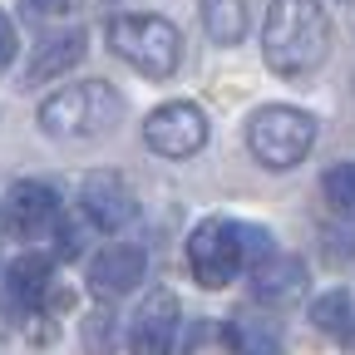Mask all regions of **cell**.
<instances>
[{"mask_svg": "<svg viewBox=\"0 0 355 355\" xmlns=\"http://www.w3.org/2000/svg\"><path fill=\"white\" fill-rule=\"evenodd\" d=\"M84 50H89V35L84 30H50V35H40L35 55H30V69H25V84H40L50 74L74 69L84 60Z\"/></svg>", "mask_w": 355, "mask_h": 355, "instance_id": "13", "label": "cell"}, {"mask_svg": "<svg viewBox=\"0 0 355 355\" xmlns=\"http://www.w3.org/2000/svg\"><path fill=\"white\" fill-rule=\"evenodd\" d=\"M109 50L119 60H128L133 69H144L148 79H168L178 74V60H183V40H178V25L148 10L119 15L109 25Z\"/></svg>", "mask_w": 355, "mask_h": 355, "instance_id": "4", "label": "cell"}, {"mask_svg": "<svg viewBox=\"0 0 355 355\" xmlns=\"http://www.w3.org/2000/svg\"><path fill=\"white\" fill-rule=\"evenodd\" d=\"M311 144H316V119L306 109H286V104H266L252 114L247 123V148L261 168H296Z\"/></svg>", "mask_w": 355, "mask_h": 355, "instance_id": "5", "label": "cell"}, {"mask_svg": "<svg viewBox=\"0 0 355 355\" xmlns=\"http://www.w3.org/2000/svg\"><path fill=\"white\" fill-rule=\"evenodd\" d=\"M50 282H55V266L50 257H15L6 266V301L15 311H25V316H35V311L44 306V296H50Z\"/></svg>", "mask_w": 355, "mask_h": 355, "instance_id": "12", "label": "cell"}, {"mask_svg": "<svg viewBox=\"0 0 355 355\" xmlns=\"http://www.w3.org/2000/svg\"><path fill=\"white\" fill-rule=\"evenodd\" d=\"M227 336H232L237 355H272L277 350V331L272 326H257V321H232Z\"/></svg>", "mask_w": 355, "mask_h": 355, "instance_id": "17", "label": "cell"}, {"mask_svg": "<svg viewBox=\"0 0 355 355\" xmlns=\"http://www.w3.org/2000/svg\"><path fill=\"white\" fill-rule=\"evenodd\" d=\"M331 50V20L321 10V0H272L261 30V55L272 64V74L291 79L316 69Z\"/></svg>", "mask_w": 355, "mask_h": 355, "instance_id": "1", "label": "cell"}, {"mask_svg": "<svg viewBox=\"0 0 355 355\" xmlns=\"http://www.w3.org/2000/svg\"><path fill=\"white\" fill-rule=\"evenodd\" d=\"M15 60V25H10V15L0 10V69H6Z\"/></svg>", "mask_w": 355, "mask_h": 355, "instance_id": "19", "label": "cell"}, {"mask_svg": "<svg viewBox=\"0 0 355 355\" xmlns=\"http://www.w3.org/2000/svg\"><path fill=\"white\" fill-rule=\"evenodd\" d=\"M202 25L217 44H237L247 35V0H202Z\"/></svg>", "mask_w": 355, "mask_h": 355, "instance_id": "14", "label": "cell"}, {"mask_svg": "<svg viewBox=\"0 0 355 355\" xmlns=\"http://www.w3.org/2000/svg\"><path fill=\"white\" fill-rule=\"evenodd\" d=\"M55 217H60V193L50 183H40V178H25V183H10L6 193V227L25 242L44 237L55 227Z\"/></svg>", "mask_w": 355, "mask_h": 355, "instance_id": "8", "label": "cell"}, {"mask_svg": "<svg viewBox=\"0 0 355 355\" xmlns=\"http://www.w3.org/2000/svg\"><path fill=\"white\" fill-rule=\"evenodd\" d=\"M311 326L326 331V336L350 340V336H355V301H350V291H326V296H316V306H311Z\"/></svg>", "mask_w": 355, "mask_h": 355, "instance_id": "15", "label": "cell"}, {"mask_svg": "<svg viewBox=\"0 0 355 355\" xmlns=\"http://www.w3.org/2000/svg\"><path fill=\"white\" fill-rule=\"evenodd\" d=\"M144 272H148L144 247L114 242V247H104L94 261H89V286H94L99 296H128L133 286L144 282Z\"/></svg>", "mask_w": 355, "mask_h": 355, "instance_id": "10", "label": "cell"}, {"mask_svg": "<svg viewBox=\"0 0 355 355\" xmlns=\"http://www.w3.org/2000/svg\"><path fill=\"white\" fill-rule=\"evenodd\" d=\"M20 10H25L30 20H55V15L69 10V0H20Z\"/></svg>", "mask_w": 355, "mask_h": 355, "instance_id": "18", "label": "cell"}, {"mask_svg": "<svg viewBox=\"0 0 355 355\" xmlns=\"http://www.w3.org/2000/svg\"><path fill=\"white\" fill-rule=\"evenodd\" d=\"M178 345V296L173 291H153L128 326V355H173Z\"/></svg>", "mask_w": 355, "mask_h": 355, "instance_id": "9", "label": "cell"}, {"mask_svg": "<svg viewBox=\"0 0 355 355\" xmlns=\"http://www.w3.org/2000/svg\"><path fill=\"white\" fill-rule=\"evenodd\" d=\"M252 296L261 306H291V301H301L306 296V266L296 257H277V252L261 257L252 266Z\"/></svg>", "mask_w": 355, "mask_h": 355, "instance_id": "11", "label": "cell"}, {"mask_svg": "<svg viewBox=\"0 0 355 355\" xmlns=\"http://www.w3.org/2000/svg\"><path fill=\"white\" fill-rule=\"evenodd\" d=\"M261 257H272V242H266L261 227H242V222L227 217H207L193 227L188 237V266H193V282L207 291L232 286L242 266H257Z\"/></svg>", "mask_w": 355, "mask_h": 355, "instance_id": "2", "label": "cell"}, {"mask_svg": "<svg viewBox=\"0 0 355 355\" xmlns=\"http://www.w3.org/2000/svg\"><path fill=\"white\" fill-rule=\"evenodd\" d=\"M40 128L60 144H89L104 139L109 128H119L123 119V94L104 79H84V84H64L40 104Z\"/></svg>", "mask_w": 355, "mask_h": 355, "instance_id": "3", "label": "cell"}, {"mask_svg": "<svg viewBox=\"0 0 355 355\" xmlns=\"http://www.w3.org/2000/svg\"><path fill=\"white\" fill-rule=\"evenodd\" d=\"M321 188H326V202H331L340 217H355V163H336V168L321 178Z\"/></svg>", "mask_w": 355, "mask_h": 355, "instance_id": "16", "label": "cell"}, {"mask_svg": "<svg viewBox=\"0 0 355 355\" xmlns=\"http://www.w3.org/2000/svg\"><path fill=\"white\" fill-rule=\"evenodd\" d=\"M10 326H15V316H10V306H0V336H10Z\"/></svg>", "mask_w": 355, "mask_h": 355, "instance_id": "20", "label": "cell"}, {"mask_svg": "<svg viewBox=\"0 0 355 355\" xmlns=\"http://www.w3.org/2000/svg\"><path fill=\"white\" fill-rule=\"evenodd\" d=\"M79 207H84L89 222H94V232H123V227H133V217H139V198H133V188L123 183L119 173H109V168L84 178Z\"/></svg>", "mask_w": 355, "mask_h": 355, "instance_id": "7", "label": "cell"}, {"mask_svg": "<svg viewBox=\"0 0 355 355\" xmlns=\"http://www.w3.org/2000/svg\"><path fill=\"white\" fill-rule=\"evenodd\" d=\"M144 144L158 158H193L207 144V114L193 99H168L144 119Z\"/></svg>", "mask_w": 355, "mask_h": 355, "instance_id": "6", "label": "cell"}]
</instances>
